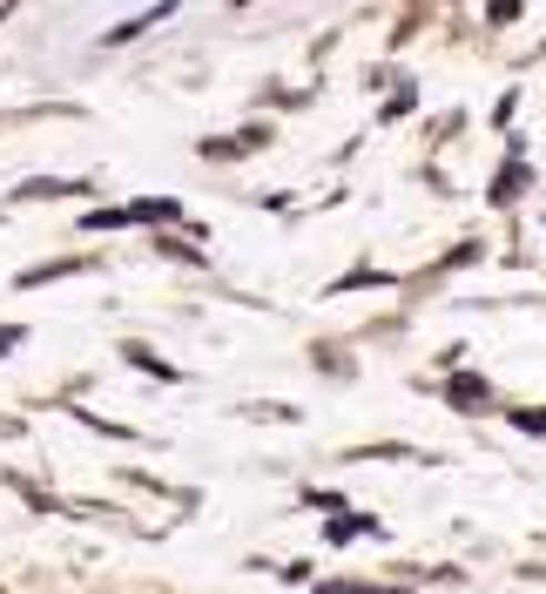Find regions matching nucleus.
I'll use <instances>...</instances> for the list:
<instances>
[{"label": "nucleus", "mask_w": 546, "mask_h": 594, "mask_svg": "<svg viewBox=\"0 0 546 594\" xmlns=\"http://www.w3.org/2000/svg\"><path fill=\"white\" fill-rule=\"evenodd\" d=\"M317 594H372V587H357V581H337V587H317Z\"/></svg>", "instance_id": "obj_1"}, {"label": "nucleus", "mask_w": 546, "mask_h": 594, "mask_svg": "<svg viewBox=\"0 0 546 594\" xmlns=\"http://www.w3.org/2000/svg\"><path fill=\"white\" fill-rule=\"evenodd\" d=\"M14 338H21V331H0V352H8V345H14Z\"/></svg>", "instance_id": "obj_2"}]
</instances>
